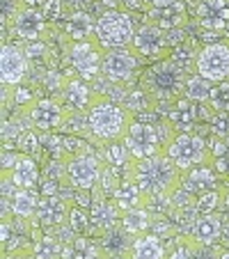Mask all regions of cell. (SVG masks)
<instances>
[{"mask_svg": "<svg viewBox=\"0 0 229 259\" xmlns=\"http://www.w3.org/2000/svg\"><path fill=\"white\" fill-rule=\"evenodd\" d=\"M181 177L184 172L176 167V163L167 154H158L145 161H135L122 179H133L149 195L151 202L156 197H170L174 191H179Z\"/></svg>", "mask_w": 229, "mask_h": 259, "instance_id": "1", "label": "cell"}, {"mask_svg": "<svg viewBox=\"0 0 229 259\" xmlns=\"http://www.w3.org/2000/svg\"><path fill=\"white\" fill-rule=\"evenodd\" d=\"M186 76L170 58L158 60L149 64L140 76V88L149 94L154 106L158 103H174L179 97H184L186 90Z\"/></svg>", "mask_w": 229, "mask_h": 259, "instance_id": "2", "label": "cell"}, {"mask_svg": "<svg viewBox=\"0 0 229 259\" xmlns=\"http://www.w3.org/2000/svg\"><path fill=\"white\" fill-rule=\"evenodd\" d=\"M87 122L94 140L99 145H108V142L115 140H124L135 119H133V113L126 106L103 97L87 113Z\"/></svg>", "mask_w": 229, "mask_h": 259, "instance_id": "3", "label": "cell"}, {"mask_svg": "<svg viewBox=\"0 0 229 259\" xmlns=\"http://www.w3.org/2000/svg\"><path fill=\"white\" fill-rule=\"evenodd\" d=\"M135 23L133 16L124 10H106L97 19V44L103 51L126 49L133 44L135 37Z\"/></svg>", "mask_w": 229, "mask_h": 259, "instance_id": "4", "label": "cell"}, {"mask_svg": "<svg viewBox=\"0 0 229 259\" xmlns=\"http://www.w3.org/2000/svg\"><path fill=\"white\" fill-rule=\"evenodd\" d=\"M165 154L176 163L181 172H188L197 165L211 163V152H209V140L197 131L188 133H176L165 147Z\"/></svg>", "mask_w": 229, "mask_h": 259, "instance_id": "5", "label": "cell"}, {"mask_svg": "<svg viewBox=\"0 0 229 259\" xmlns=\"http://www.w3.org/2000/svg\"><path fill=\"white\" fill-rule=\"evenodd\" d=\"M67 60L71 64V69L78 73L83 80L94 83L97 78H101L103 71V49L97 44V39L89 41H69L67 49Z\"/></svg>", "mask_w": 229, "mask_h": 259, "instance_id": "6", "label": "cell"}, {"mask_svg": "<svg viewBox=\"0 0 229 259\" xmlns=\"http://www.w3.org/2000/svg\"><path fill=\"white\" fill-rule=\"evenodd\" d=\"M124 142L131 149L135 161H145V158L165 154V147H167L161 128L156 124H147V122H133V126L128 128Z\"/></svg>", "mask_w": 229, "mask_h": 259, "instance_id": "7", "label": "cell"}, {"mask_svg": "<svg viewBox=\"0 0 229 259\" xmlns=\"http://www.w3.org/2000/svg\"><path fill=\"white\" fill-rule=\"evenodd\" d=\"M103 156L97 154H80V156L64 158L67 167V181L73 191H94L101 181V172L106 163L101 161Z\"/></svg>", "mask_w": 229, "mask_h": 259, "instance_id": "8", "label": "cell"}, {"mask_svg": "<svg viewBox=\"0 0 229 259\" xmlns=\"http://www.w3.org/2000/svg\"><path fill=\"white\" fill-rule=\"evenodd\" d=\"M55 99L67 108V113H89L103 99V94H94L92 85L80 78L76 71H71L64 73V85Z\"/></svg>", "mask_w": 229, "mask_h": 259, "instance_id": "9", "label": "cell"}, {"mask_svg": "<svg viewBox=\"0 0 229 259\" xmlns=\"http://www.w3.org/2000/svg\"><path fill=\"white\" fill-rule=\"evenodd\" d=\"M28 117V124L37 128L39 133L49 131H62L64 122H67V108L53 97H37L32 106L23 110Z\"/></svg>", "mask_w": 229, "mask_h": 259, "instance_id": "10", "label": "cell"}, {"mask_svg": "<svg viewBox=\"0 0 229 259\" xmlns=\"http://www.w3.org/2000/svg\"><path fill=\"white\" fill-rule=\"evenodd\" d=\"M131 49L135 51V55L140 58V62H158V60L170 58L172 49L167 44V34L161 28H156L154 23L145 21L140 28L135 30Z\"/></svg>", "mask_w": 229, "mask_h": 259, "instance_id": "11", "label": "cell"}, {"mask_svg": "<svg viewBox=\"0 0 229 259\" xmlns=\"http://www.w3.org/2000/svg\"><path fill=\"white\" fill-rule=\"evenodd\" d=\"M197 73L204 78L218 83H227L229 80V41H215V44H206L200 49L197 55Z\"/></svg>", "mask_w": 229, "mask_h": 259, "instance_id": "12", "label": "cell"}, {"mask_svg": "<svg viewBox=\"0 0 229 259\" xmlns=\"http://www.w3.org/2000/svg\"><path fill=\"white\" fill-rule=\"evenodd\" d=\"M138 67H140V58L131 46L126 49H112L103 51V71L101 76L112 85H124L135 76Z\"/></svg>", "mask_w": 229, "mask_h": 259, "instance_id": "13", "label": "cell"}, {"mask_svg": "<svg viewBox=\"0 0 229 259\" xmlns=\"http://www.w3.org/2000/svg\"><path fill=\"white\" fill-rule=\"evenodd\" d=\"M213 108L209 106V103H197L193 101V99H188L184 94V97H179L174 103H170V110H167V122H170V126L174 128L176 133H188V131H195L197 122H200L202 117H213Z\"/></svg>", "mask_w": 229, "mask_h": 259, "instance_id": "14", "label": "cell"}, {"mask_svg": "<svg viewBox=\"0 0 229 259\" xmlns=\"http://www.w3.org/2000/svg\"><path fill=\"white\" fill-rule=\"evenodd\" d=\"M28 55L19 44L3 41V49H0V80H3V88H19L28 76Z\"/></svg>", "mask_w": 229, "mask_h": 259, "instance_id": "15", "label": "cell"}, {"mask_svg": "<svg viewBox=\"0 0 229 259\" xmlns=\"http://www.w3.org/2000/svg\"><path fill=\"white\" fill-rule=\"evenodd\" d=\"M71 206L73 204L64 195H41L39 209H37V215H34L32 225L41 232L58 230V227H62L69 220Z\"/></svg>", "mask_w": 229, "mask_h": 259, "instance_id": "16", "label": "cell"}, {"mask_svg": "<svg viewBox=\"0 0 229 259\" xmlns=\"http://www.w3.org/2000/svg\"><path fill=\"white\" fill-rule=\"evenodd\" d=\"M147 21L161 28L163 32L184 28L186 23V3L184 0H158L147 7Z\"/></svg>", "mask_w": 229, "mask_h": 259, "instance_id": "17", "label": "cell"}, {"mask_svg": "<svg viewBox=\"0 0 229 259\" xmlns=\"http://www.w3.org/2000/svg\"><path fill=\"white\" fill-rule=\"evenodd\" d=\"M12 32L23 39L25 44L30 41H41L49 32V21L44 19L41 10H34V7H23V10L16 14V19L12 21ZM7 37V32H5Z\"/></svg>", "mask_w": 229, "mask_h": 259, "instance_id": "18", "label": "cell"}, {"mask_svg": "<svg viewBox=\"0 0 229 259\" xmlns=\"http://www.w3.org/2000/svg\"><path fill=\"white\" fill-rule=\"evenodd\" d=\"M195 21L202 30L224 34L229 28V0H202L195 7Z\"/></svg>", "mask_w": 229, "mask_h": 259, "instance_id": "19", "label": "cell"}, {"mask_svg": "<svg viewBox=\"0 0 229 259\" xmlns=\"http://www.w3.org/2000/svg\"><path fill=\"white\" fill-rule=\"evenodd\" d=\"M181 188L186 193H190L193 197H200L204 193H211V191H218L222 188L220 184V175L215 172V167L211 163H204V165H197L193 170L184 172L181 177Z\"/></svg>", "mask_w": 229, "mask_h": 259, "instance_id": "20", "label": "cell"}, {"mask_svg": "<svg viewBox=\"0 0 229 259\" xmlns=\"http://www.w3.org/2000/svg\"><path fill=\"white\" fill-rule=\"evenodd\" d=\"M62 32L69 41L97 39V19H92V14H87V12H83V10H76L64 16Z\"/></svg>", "mask_w": 229, "mask_h": 259, "instance_id": "21", "label": "cell"}, {"mask_svg": "<svg viewBox=\"0 0 229 259\" xmlns=\"http://www.w3.org/2000/svg\"><path fill=\"white\" fill-rule=\"evenodd\" d=\"M112 202L124 213V211H133L140 209V206H149V195L133 179H122L119 186L115 188V193H112Z\"/></svg>", "mask_w": 229, "mask_h": 259, "instance_id": "22", "label": "cell"}, {"mask_svg": "<svg viewBox=\"0 0 229 259\" xmlns=\"http://www.w3.org/2000/svg\"><path fill=\"white\" fill-rule=\"evenodd\" d=\"M89 218H92V227L99 232H106L110 227L122 223V211L112 200H106L101 195H94V202L89 206Z\"/></svg>", "mask_w": 229, "mask_h": 259, "instance_id": "23", "label": "cell"}, {"mask_svg": "<svg viewBox=\"0 0 229 259\" xmlns=\"http://www.w3.org/2000/svg\"><path fill=\"white\" fill-rule=\"evenodd\" d=\"M220 236H222V215L220 213L200 215L190 230V239L200 245H220Z\"/></svg>", "mask_w": 229, "mask_h": 259, "instance_id": "24", "label": "cell"}, {"mask_svg": "<svg viewBox=\"0 0 229 259\" xmlns=\"http://www.w3.org/2000/svg\"><path fill=\"white\" fill-rule=\"evenodd\" d=\"M138 236L128 234L126 230H124V225L119 223V225L110 227V230L101 232V239H99V245H101L103 254H131L133 250V243H135Z\"/></svg>", "mask_w": 229, "mask_h": 259, "instance_id": "25", "label": "cell"}, {"mask_svg": "<svg viewBox=\"0 0 229 259\" xmlns=\"http://www.w3.org/2000/svg\"><path fill=\"white\" fill-rule=\"evenodd\" d=\"M10 177L16 184V188H32V191H39L41 175H39V167H37V161H34L32 156L21 154L19 163H16L14 170L10 172Z\"/></svg>", "mask_w": 229, "mask_h": 259, "instance_id": "26", "label": "cell"}, {"mask_svg": "<svg viewBox=\"0 0 229 259\" xmlns=\"http://www.w3.org/2000/svg\"><path fill=\"white\" fill-rule=\"evenodd\" d=\"M39 200H41L39 191L16 188V193L12 195V213H14V218L30 220L32 223L34 215H37V209H39Z\"/></svg>", "mask_w": 229, "mask_h": 259, "instance_id": "27", "label": "cell"}, {"mask_svg": "<svg viewBox=\"0 0 229 259\" xmlns=\"http://www.w3.org/2000/svg\"><path fill=\"white\" fill-rule=\"evenodd\" d=\"M131 257L133 259H167L165 239H161V236H156V234H151V232L138 236L135 243H133Z\"/></svg>", "mask_w": 229, "mask_h": 259, "instance_id": "28", "label": "cell"}, {"mask_svg": "<svg viewBox=\"0 0 229 259\" xmlns=\"http://www.w3.org/2000/svg\"><path fill=\"white\" fill-rule=\"evenodd\" d=\"M62 259H106L99 241L89 239V236H76L71 243L64 245Z\"/></svg>", "mask_w": 229, "mask_h": 259, "instance_id": "29", "label": "cell"}, {"mask_svg": "<svg viewBox=\"0 0 229 259\" xmlns=\"http://www.w3.org/2000/svg\"><path fill=\"white\" fill-rule=\"evenodd\" d=\"M103 163L110 167H115V170H124V175H126V170L135 163V158H133L131 149L126 147V142L124 140H115V142H108V145H103Z\"/></svg>", "mask_w": 229, "mask_h": 259, "instance_id": "30", "label": "cell"}, {"mask_svg": "<svg viewBox=\"0 0 229 259\" xmlns=\"http://www.w3.org/2000/svg\"><path fill=\"white\" fill-rule=\"evenodd\" d=\"M64 243L55 234H44L34 236V243L30 245V257L28 259H62Z\"/></svg>", "mask_w": 229, "mask_h": 259, "instance_id": "31", "label": "cell"}, {"mask_svg": "<svg viewBox=\"0 0 229 259\" xmlns=\"http://www.w3.org/2000/svg\"><path fill=\"white\" fill-rule=\"evenodd\" d=\"M122 225L128 234L133 236H142L147 232H151V225H154V215H151L149 206H140V209L133 211H124L122 213Z\"/></svg>", "mask_w": 229, "mask_h": 259, "instance_id": "32", "label": "cell"}, {"mask_svg": "<svg viewBox=\"0 0 229 259\" xmlns=\"http://www.w3.org/2000/svg\"><path fill=\"white\" fill-rule=\"evenodd\" d=\"M213 90H215L213 80L204 78V76H200V73H193V76H188V78H186L184 94L188 99H193V101H197V103H209Z\"/></svg>", "mask_w": 229, "mask_h": 259, "instance_id": "33", "label": "cell"}, {"mask_svg": "<svg viewBox=\"0 0 229 259\" xmlns=\"http://www.w3.org/2000/svg\"><path fill=\"white\" fill-rule=\"evenodd\" d=\"M211 165L220 177H229V138H209Z\"/></svg>", "mask_w": 229, "mask_h": 259, "instance_id": "34", "label": "cell"}, {"mask_svg": "<svg viewBox=\"0 0 229 259\" xmlns=\"http://www.w3.org/2000/svg\"><path fill=\"white\" fill-rule=\"evenodd\" d=\"M197 55H200V51H195L190 44L184 41V44H179L176 49H172L170 60L186 73V76H193V73H197Z\"/></svg>", "mask_w": 229, "mask_h": 259, "instance_id": "35", "label": "cell"}, {"mask_svg": "<svg viewBox=\"0 0 229 259\" xmlns=\"http://www.w3.org/2000/svg\"><path fill=\"white\" fill-rule=\"evenodd\" d=\"M224 193H227V186L195 197V213H197V218H200V215L218 213L220 209H224Z\"/></svg>", "mask_w": 229, "mask_h": 259, "instance_id": "36", "label": "cell"}, {"mask_svg": "<svg viewBox=\"0 0 229 259\" xmlns=\"http://www.w3.org/2000/svg\"><path fill=\"white\" fill-rule=\"evenodd\" d=\"M16 149H19L21 154H25V156H32L34 161H37V156H41L44 154V147H41V136L37 128L28 126L21 131V136L16 138Z\"/></svg>", "mask_w": 229, "mask_h": 259, "instance_id": "37", "label": "cell"}, {"mask_svg": "<svg viewBox=\"0 0 229 259\" xmlns=\"http://www.w3.org/2000/svg\"><path fill=\"white\" fill-rule=\"evenodd\" d=\"M62 133L67 136H78V138H92L87 122V113H67V122L62 126Z\"/></svg>", "mask_w": 229, "mask_h": 259, "instance_id": "38", "label": "cell"}, {"mask_svg": "<svg viewBox=\"0 0 229 259\" xmlns=\"http://www.w3.org/2000/svg\"><path fill=\"white\" fill-rule=\"evenodd\" d=\"M193 248H195V241L188 234L172 236V243L167 245V259H190L193 257Z\"/></svg>", "mask_w": 229, "mask_h": 259, "instance_id": "39", "label": "cell"}, {"mask_svg": "<svg viewBox=\"0 0 229 259\" xmlns=\"http://www.w3.org/2000/svg\"><path fill=\"white\" fill-rule=\"evenodd\" d=\"M67 225L71 227L73 232L78 236H87V230L92 227V218H89L87 209H83V206H71V213H69V220Z\"/></svg>", "mask_w": 229, "mask_h": 259, "instance_id": "40", "label": "cell"}, {"mask_svg": "<svg viewBox=\"0 0 229 259\" xmlns=\"http://www.w3.org/2000/svg\"><path fill=\"white\" fill-rule=\"evenodd\" d=\"M209 106L213 108L215 113H229V80L227 83H218L211 94Z\"/></svg>", "mask_w": 229, "mask_h": 259, "instance_id": "41", "label": "cell"}, {"mask_svg": "<svg viewBox=\"0 0 229 259\" xmlns=\"http://www.w3.org/2000/svg\"><path fill=\"white\" fill-rule=\"evenodd\" d=\"M211 138H229V113H213L209 122Z\"/></svg>", "mask_w": 229, "mask_h": 259, "instance_id": "42", "label": "cell"}, {"mask_svg": "<svg viewBox=\"0 0 229 259\" xmlns=\"http://www.w3.org/2000/svg\"><path fill=\"white\" fill-rule=\"evenodd\" d=\"M0 7H3V34H5L7 28L12 25V21L16 19V14H19L25 5H23V0H3Z\"/></svg>", "mask_w": 229, "mask_h": 259, "instance_id": "43", "label": "cell"}, {"mask_svg": "<svg viewBox=\"0 0 229 259\" xmlns=\"http://www.w3.org/2000/svg\"><path fill=\"white\" fill-rule=\"evenodd\" d=\"M41 14H44V19L51 23H55V21L64 19V3L62 0H46L44 5H41Z\"/></svg>", "mask_w": 229, "mask_h": 259, "instance_id": "44", "label": "cell"}, {"mask_svg": "<svg viewBox=\"0 0 229 259\" xmlns=\"http://www.w3.org/2000/svg\"><path fill=\"white\" fill-rule=\"evenodd\" d=\"M19 158H21L19 149H12L10 142H3V152H0V163H3V167H0V172H12L14 165L19 163Z\"/></svg>", "mask_w": 229, "mask_h": 259, "instance_id": "45", "label": "cell"}, {"mask_svg": "<svg viewBox=\"0 0 229 259\" xmlns=\"http://www.w3.org/2000/svg\"><path fill=\"white\" fill-rule=\"evenodd\" d=\"M190 259H222V245H200L195 243Z\"/></svg>", "mask_w": 229, "mask_h": 259, "instance_id": "46", "label": "cell"}, {"mask_svg": "<svg viewBox=\"0 0 229 259\" xmlns=\"http://www.w3.org/2000/svg\"><path fill=\"white\" fill-rule=\"evenodd\" d=\"M34 99H37V94H34L30 88H21V85H19V88H14V94H12V101H14L16 106H21L23 110L28 106H32Z\"/></svg>", "mask_w": 229, "mask_h": 259, "instance_id": "47", "label": "cell"}, {"mask_svg": "<svg viewBox=\"0 0 229 259\" xmlns=\"http://www.w3.org/2000/svg\"><path fill=\"white\" fill-rule=\"evenodd\" d=\"M23 51H25V55H28V60H41V58H46V53H49L44 41H30V44H25Z\"/></svg>", "mask_w": 229, "mask_h": 259, "instance_id": "48", "label": "cell"}, {"mask_svg": "<svg viewBox=\"0 0 229 259\" xmlns=\"http://www.w3.org/2000/svg\"><path fill=\"white\" fill-rule=\"evenodd\" d=\"M220 245L229 248V213L222 215V236H220Z\"/></svg>", "mask_w": 229, "mask_h": 259, "instance_id": "49", "label": "cell"}, {"mask_svg": "<svg viewBox=\"0 0 229 259\" xmlns=\"http://www.w3.org/2000/svg\"><path fill=\"white\" fill-rule=\"evenodd\" d=\"M46 0H23L25 7H34V10H41V5H44Z\"/></svg>", "mask_w": 229, "mask_h": 259, "instance_id": "50", "label": "cell"}, {"mask_svg": "<svg viewBox=\"0 0 229 259\" xmlns=\"http://www.w3.org/2000/svg\"><path fill=\"white\" fill-rule=\"evenodd\" d=\"M106 259H133L131 254H108Z\"/></svg>", "mask_w": 229, "mask_h": 259, "instance_id": "51", "label": "cell"}, {"mask_svg": "<svg viewBox=\"0 0 229 259\" xmlns=\"http://www.w3.org/2000/svg\"><path fill=\"white\" fill-rule=\"evenodd\" d=\"M3 259H21V257L14 254V252H3Z\"/></svg>", "mask_w": 229, "mask_h": 259, "instance_id": "52", "label": "cell"}, {"mask_svg": "<svg viewBox=\"0 0 229 259\" xmlns=\"http://www.w3.org/2000/svg\"><path fill=\"white\" fill-rule=\"evenodd\" d=\"M224 209H227V213H229V186H227V193H224Z\"/></svg>", "mask_w": 229, "mask_h": 259, "instance_id": "53", "label": "cell"}, {"mask_svg": "<svg viewBox=\"0 0 229 259\" xmlns=\"http://www.w3.org/2000/svg\"><path fill=\"white\" fill-rule=\"evenodd\" d=\"M154 3H158V0H142V5H145V7H151Z\"/></svg>", "mask_w": 229, "mask_h": 259, "instance_id": "54", "label": "cell"}, {"mask_svg": "<svg viewBox=\"0 0 229 259\" xmlns=\"http://www.w3.org/2000/svg\"><path fill=\"white\" fill-rule=\"evenodd\" d=\"M222 259H229V248H222Z\"/></svg>", "mask_w": 229, "mask_h": 259, "instance_id": "55", "label": "cell"}, {"mask_svg": "<svg viewBox=\"0 0 229 259\" xmlns=\"http://www.w3.org/2000/svg\"><path fill=\"white\" fill-rule=\"evenodd\" d=\"M224 34H227V41H229V28H227V32H224Z\"/></svg>", "mask_w": 229, "mask_h": 259, "instance_id": "56", "label": "cell"}]
</instances>
